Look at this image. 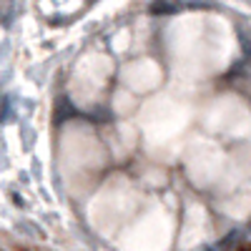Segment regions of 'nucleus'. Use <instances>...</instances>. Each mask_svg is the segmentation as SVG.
Listing matches in <instances>:
<instances>
[{
    "label": "nucleus",
    "instance_id": "nucleus-1",
    "mask_svg": "<svg viewBox=\"0 0 251 251\" xmlns=\"http://www.w3.org/2000/svg\"><path fill=\"white\" fill-rule=\"evenodd\" d=\"M241 251H251V246H246V249H241Z\"/></svg>",
    "mask_w": 251,
    "mask_h": 251
}]
</instances>
